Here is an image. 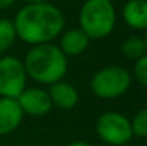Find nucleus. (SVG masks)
<instances>
[{
  "label": "nucleus",
  "instance_id": "12",
  "mask_svg": "<svg viewBox=\"0 0 147 146\" xmlns=\"http://www.w3.org/2000/svg\"><path fill=\"white\" fill-rule=\"evenodd\" d=\"M121 53L126 59L129 60H137L142 56H144L147 53L146 43L143 37L139 36H130L127 37L123 43H121Z\"/></svg>",
  "mask_w": 147,
  "mask_h": 146
},
{
  "label": "nucleus",
  "instance_id": "13",
  "mask_svg": "<svg viewBox=\"0 0 147 146\" xmlns=\"http://www.w3.org/2000/svg\"><path fill=\"white\" fill-rule=\"evenodd\" d=\"M16 39H17V35H16L13 20L0 19V53H4L6 50H9L13 46Z\"/></svg>",
  "mask_w": 147,
  "mask_h": 146
},
{
  "label": "nucleus",
  "instance_id": "17",
  "mask_svg": "<svg viewBox=\"0 0 147 146\" xmlns=\"http://www.w3.org/2000/svg\"><path fill=\"white\" fill-rule=\"evenodd\" d=\"M66 146H92L90 143H87V142H84V141H74V142H70L69 145Z\"/></svg>",
  "mask_w": 147,
  "mask_h": 146
},
{
  "label": "nucleus",
  "instance_id": "8",
  "mask_svg": "<svg viewBox=\"0 0 147 146\" xmlns=\"http://www.w3.org/2000/svg\"><path fill=\"white\" fill-rule=\"evenodd\" d=\"M23 110L17 99L0 97V136L14 132L23 120Z\"/></svg>",
  "mask_w": 147,
  "mask_h": 146
},
{
  "label": "nucleus",
  "instance_id": "6",
  "mask_svg": "<svg viewBox=\"0 0 147 146\" xmlns=\"http://www.w3.org/2000/svg\"><path fill=\"white\" fill-rule=\"evenodd\" d=\"M27 88V73L23 60L14 56L0 57V97L17 99Z\"/></svg>",
  "mask_w": 147,
  "mask_h": 146
},
{
  "label": "nucleus",
  "instance_id": "3",
  "mask_svg": "<svg viewBox=\"0 0 147 146\" xmlns=\"http://www.w3.org/2000/svg\"><path fill=\"white\" fill-rule=\"evenodd\" d=\"M117 13L111 0H86L79 13V27L92 40L107 37L116 26Z\"/></svg>",
  "mask_w": 147,
  "mask_h": 146
},
{
  "label": "nucleus",
  "instance_id": "10",
  "mask_svg": "<svg viewBox=\"0 0 147 146\" xmlns=\"http://www.w3.org/2000/svg\"><path fill=\"white\" fill-rule=\"evenodd\" d=\"M47 92H49L53 106H57L60 109L69 110V109H73L79 103V92L69 82L59 80V82L50 85Z\"/></svg>",
  "mask_w": 147,
  "mask_h": 146
},
{
  "label": "nucleus",
  "instance_id": "15",
  "mask_svg": "<svg viewBox=\"0 0 147 146\" xmlns=\"http://www.w3.org/2000/svg\"><path fill=\"white\" fill-rule=\"evenodd\" d=\"M133 73H134V79L142 86L147 88V53L136 60L134 67H133Z\"/></svg>",
  "mask_w": 147,
  "mask_h": 146
},
{
  "label": "nucleus",
  "instance_id": "1",
  "mask_svg": "<svg viewBox=\"0 0 147 146\" xmlns=\"http://www.w3.org/2000/svg\"><path fill=\"white\" fill-rule=\"evenodd\" d=\"M64 23L63 12L50 1L26 3L13 19L17 37L30 46L51 43L64 30Z\"/></svg>",
  "mask_w": 147,
  "mask_h": 146
},
{
  "label": "nucleus",
  "instance_id": "16",
  "mask_svg": "<svg viewBox=\"0 0 147 146\" xmlns=\"http://www.w3.org/2000/svg\"><path fill=\"white\" fill-rule=\"evenodd\" d=\"M16 0H0V10H4V9H9L10 6L14 4Z\"/></svg>",
  "mask_w": 147,
  "mask_h": 146
},
{
  "label": "nucleus",
  "instance_id": "2",
  "mask_svg": "<svg viewBox=\"0 0 147 146\" xmlns=\"http://www.w3.org/2000/svg\"><path fill=\"white\" fill-rule=\"evenodd\" d=\"M27 77L42 83L53 85L67 73V57L59 46L53 43H43L32 46L23 60Z\"/></svg>",
  "mask_w": 147,
  "mask_h": 146
},
{
  "label": "nucleus",
  "instance_id": "11",
  "mask_svg": "<svg viewBox=\"0 0 147 146\" xmlns=\"http://www.w3.org/2000/svg\"><path fill=\"white\" fill-rule=\"evenodd\" d=\"M121 14L129 27L134 30L147 29V0H127Z\"/></svg>",
  "mask_w": 147,
  "mask_h": 146
},
{
  "label": "nucleus",
  "instance_id": "9",
  "mask_svg": "<svg viewBox=\"0 0 147 146\" xmlns=\"http://www.w3.org/2000/svg\"><path fill=\"white\" fill-rule=\"evenodd\" d=\"M90 39L80 27H73L66 32H61L59 48L64 53L66 57L80 56L89 48Z\"/></svg>",
  "mask_w": 147,
  "mask_h": 146
},
{
  "label": "nucleus",
  "instance_id": "5",
  "mask_svg": "<svg viewBox=\"0 0 147 146\" xmlns=\"http://www.w3.org/2000/svg\"><path fill=\"white\" fill-rule=\"evenodd\" d=\"M96 133L103 142L114 146L126 145L133 138L130 119L116 110L104 112L98 116L96 120Z\"/></svg>",
  "mask_w": 147,
  "mask_h": 146
},
{
  "label": "nucleus",
  "instance_id": "19",
  "mask_svg": "<svg viewBox=\"0 0 147 146\" xmlns=\"http://www.w3.org/2000/svg\"><path fill=\"white\" fill-rule=\"evenodd\" d=\"M144 43H146V49H147V29H146V36H144Z\"/></svg>",
  "mask_w": 147,
  "mask_h": 146
},
{
  "label": "nucleus",
  "instance_id": "18",
  "mask_svg": "<svg viewBox=\"0 0 147 146\" xmlns=\"http://www.w3.org/2000/svg\"><path fill=\"white\" fill-rule=\"evenodd\" d=\"M26 3H45V1H50V0H23Z\"/></svg>",
  "mask_w": 147,
  "mask_h": 146
},
{
  "label": "nucleus",
  "instance_id": "14",
  "mask_svg": "<svg viewBox=\"0 0 147 146\" xmlns=\"http://www.w3.org/2000/svg\"><path fill=\"white\" fill-rule=\"evenodd\" d=\"M130 125H131L133 136L142 138V139L147 138V107L136 112V115L130 120Z\"/></svg>",
  "mask_w": 147,
  "mask_h": 146
},
{
  "label": "nucleus",
  "instance_id": "4",
  "mask_svg": "<svg viewBox=\"0 0 147 146\" xmlns=\"http://www.w3.org/2000/svg\"><path fill=\"white\" fill-rule=\"evenodd\" d=\"M131 85V75L127 69L111 65L97 70L92 80L90 89L100 99H116L123 96Z\"/></svg>",
  "mask_w": 147,
  "mask_h": 146
},
{
  "label": "nucleus",
  "instance_id": "7",
  "mask_svg": "<svg viewBox=\"0 0 147 146\" xmlns=\"http://www.w3.org/2000/svg\"><path fill=\"white\" fill-rule=\"evenodd\" d=\"M17 102L24 115L36 117L47 115L53 107L49 92L40 88H26L17 97Z\"/></svg>",
  "mask_w": 147,
  "mask_h": 146
}]
</instances>
